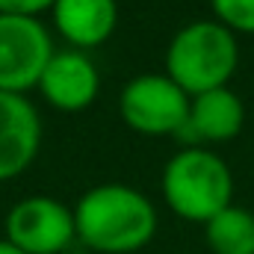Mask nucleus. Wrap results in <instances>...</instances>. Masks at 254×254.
Instances as JSON below:
<instances>
[{"label": "nucleus", "mask_w": 254, "mask_h": 254, "mask_svg": "<svg viewBox=\"0 0 254 254\" xmlns=\"http://www.w3.org/2000/svg\"><path fill=\"white\" fill-rule=\"evenodd\" d=\"M77 240L98 254H133L157 234V207L127 184H98L74 204Z\"/></svg>", "instance_id": "f257e3e1"}, {"label": "nucleus", "mask_w": 254, "mask_h": 254, "mask_svg": "<svg viewBox=\"0 0 254 254\" xmlns=\"http://www.w3.org/2000/svg\"><path fill=\"white\" fill-rule=\"evenodd\" d=\"M240 65L237 36L213 21H192L181 27L166 51V74L190 95L225 89Z\"/></svg>", "instance_id": "f03ea898"}, {"label": "nucleus", "mask_w": 254, "mask_h": 254, "mask_svg": "<svg viewBox=\"0 0 254 254\" xmlns=\"http://www.w3.org/2000/svg\"><path fill=\"white\" fill-rule=\"evenodd\" d=\"M246 127V104L234 89H213L190 101V122L181 136L192 142H231Z\"/></svg>", "instance_id": "9d476101"}, {"label": "nucleus", "mask_w": 254, "mask_h": 254, "mask_svg": "<svg viewBox=\"0 0 254 254\" xmlns=\"http://www.w3.org/2000/svg\"><path fill=\"white\" fill-rule=\"evenodd\" d=\"M204 240L213 254H254V213L246 207H225L204 225Z\"/></svg>", "instance_id": "9b49d317"}, {"label": "nucleus", "mask_w": 254, "mask_h": 254, "mask_svg": "<svg viewBox=\"0 0 254 254\" xmlns=\"http://www.w3.org/2000/svg\"><path fill=\"white\" fill-rule=\"evenodd\" d=\"M42 148V119L27 95L0 92V184L24 175Z\"/></svg>", "instance_id": "0eeeda50"}, {"label": "nucleus", "mask_w": 254, "mask_h": 254, "mask_svg": "<svg viewBox=\"0 0 254 254\" xmlns=\"http://www.w3.org/2000/svg\"><path fill=\"white\" fill-rule=\"evenodd\" d=\"M42 98L60 113H83L95 104L101 92V74L89 54L65 48L51 57L39 80Z\"/></svg>", "instance_id": "6e6552de"}, {"label": "nucleus", "mask_w": 254, "mask_h": 254, "mask_svg": "<svg viewBox=\"0 0 254 254\" xmlns=\"http://www.w3.org/2000/svg\"><path fill=\"white\" fill-rule=\"evenodd\" d=\"M0 254H24V252H18L12 243H6V240H0Z\"/></svg>", "instance_id": "4468645a"}, {"label": "nucleus", "mask_w": 254, "mask_h": 254, "mask_svg": "<svg viewBox=\"0 0 254 254\" xmlns=\"http://www.w3.org/2000/svg\"><path fill=\"white\" fill-rule=\"evenodd\" d=\"M210 6L216 21L225 24L234 36H254V0H210Z\"/></svg>", "instance_id": "f8f14e48"}, {"label": "nucleus", "mask_w": 254, "mask_h": 254, "mask_svg": "<svg viewBox=\"0 0 254 254\" xmlns=\"http://www.w3.org/2000/svg\"><path fill=\"white\" fill-rule=\"evenodd\" d=\"M160 187H163V198L169 210L187 222L207 225L216 213L234 204L231 201L234 198L231 166L219 154L201 145H190L178 151L166 163Z\"/></svg>", "instance_id": "7ed1b4c3"}, {"label": "nucleus", "mask_w": 254, "mask_h": 254, "mask_svg": "<svg viewBox=\"0 0 254 254\" xmlns=\"http://www.w3.org/2000/svg\"><path fill=\"white\" fill-rule=\"evenodd\" d=\"M6 243L24 254H63L74 240V207L54 195H27L6 213Z\"/></svg>", "instance_id": "423d86ee"}, {"label": "nucleus", "mask_w": 254, "mask_h": 254, "mask_svg": "<svg viewBox=\"0 0 254 254\" xmlns=\"http://www.w3.org/2000/svg\"><path fill=\"white\" fill-rule=\"evenodd\" d=\"M57 54L48 27L39 18L0 15V92L27 95Z\"/></svg>", "instance_id": "39448f33"}, {"label": "nucleus", "mask_w": 254, "mask_h": 254, "mask_svg": "<svg viewBox=\"0 0 254 254\" xmlns=\"http://www.w3.org/2000/svg\"><path fill=\"white\" fill-rule=\"evenodd\" d=\"M57 0H0V15H18V18H39L42 12L54 9Z\"/></svg>", "instance_id": "ddd939ff"}, {"label": "nucleus", "mask_w": 254, "mask_h": 254, "mask_svg": "<svg viewBox=\"0 0 254 254\" xmlns=\"http://www.w3.org/2000/svg\"><path fill=\"white\" fill-rule=\"evenodd\" d=\"M190 95L163 71L127 80L119 95V113L133 133L142 136H181L190 122Z\"/></svg>", "instance_id": "20e7f679"}, {"label": "nucleus", "mask_w": 254, "mask_h": 254, "mask_svg": "<svg viewBox=\"0 0 254 254\" xmlns=\"http://www.w3.org/2000/svg\"><path fill=\"white\" fill-rule=\"evenodd\" d=\"M54 30L74 51H92L110 42L119 27V0H57L51 9Z\"/></svg>", "instance_id": "1a4fd4ad"}]
</instances>
